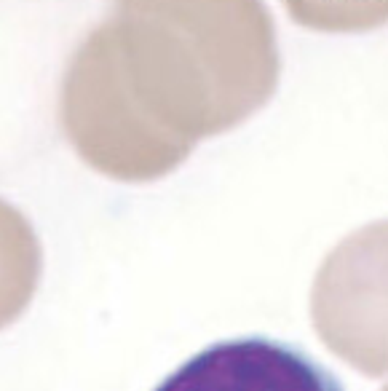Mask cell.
Listing matches in <instances>:
<instances>
[{"instance_id": "cell-1", "label": "cell", "mask_w": 388, "mask_h": 391, "mask_svg": "<svg viewBox=\"0 0 388 391\" xmlns=\"http://www.w3.org/2000/svg\"><path fill=\"white\" fill-rule=\"evenodd\" d=\"M153 391H343V386L297 346L236 338L198 351Z\"/></svg>"}, {"instance_id": "cell-2", "label": "cell", "mask_w": 388, "mask_h": 391, "mask_svg": "<svg viewBox=\"0 0 388 391\" xmlns=\"http://www.w3.org/2000/svg\"><path fill=\"white\" fill-rule=\"evenodd\" d=\"M380 3H383V0H380Z\"/></svg>"}]
</instances>
